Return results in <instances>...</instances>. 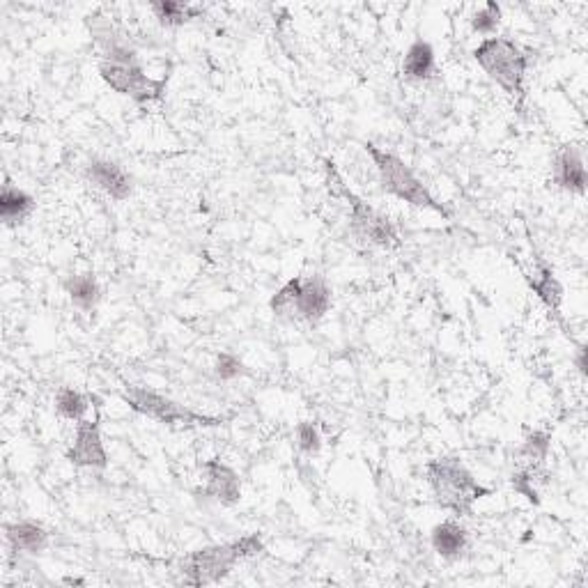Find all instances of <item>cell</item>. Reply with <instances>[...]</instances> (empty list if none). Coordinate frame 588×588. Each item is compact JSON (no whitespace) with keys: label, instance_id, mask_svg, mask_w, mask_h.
Returning <instances> with one entry per match:
<instances>
[{"label":"cell","instance_id":"6da1fadb","mask_svg":"<svg viewBox=\"0 0 588 588\" xmlns=\"http://www.w3.org/2000/svg\"><path fill=\"white\" fill-rule=\"evenodd\" d=\"M425 481L430 485L435 504L458 517L474 515L478 501L492 494L490 487L478 481L455 455H441L425 464Z\"/></svg>","mask_w":588,"mask_h":588},{"label":"cell","instance_id":"7a4b0ae2","mask_svg":"<svg viewBox=\"0 0 588 588\" xmlns=\"http://www.w3.org/2000/svg\"><path fill=\"white\" fill-rule=\"evenodd\" d=\"M260 552H265V543H262L258 533H249V536L232 540V543L193 549L191 554L180 559L177 570H180L184 584L212 586L223 582L239 561L249 559V556H255Z\"/></svg>","mask_w":588,"mask_h":588},{"label":"cell","instance_id":"3957f363","mask_svg":"<svg viewBox=\"0 0 588 588\" xmlns=\"http://www.w3.org/2000/svg\"><path fill=\"white\" fill-rule=\"evenodd\" d=\"M474 60L478 67L490 76V79L506 92L508 97H513L517 102V108H522L526 99V69H529V56L508 37H485V40L476 46Z\"/></svg>","mask_w":588,"mask_h":588},{"label":"cell","instance_id":"277c9868","mask_svg":"<svg viewBox=\"0 0 588 588\" xmlns=\"http://www.w3.org/2000/svg\"><path fill=\"white\" fill-rule=\"evenodd\" d=\"M363 150L373 159L379 182H382V189L386 193H391L393 198L402 200V203L419 207V210H430L444 216V219H451V212L432 196L430 189L425 187L419 177H416L414 170L409 168L398 154L382 150V147H377L375 143H363Z\"/></svg>","mask_w":588,"mask_h":588},{"label":"cell","instance_id":"5b68a950","mask_svg":"<svg viewBox=\"0 0 588 588\" xmlns=\"http://www.w3.org/2000/svg\"><path fill=\"white\" fill-rule=\"evenodd\" d=\"M324 170H327L329 189H334L336 196H340L347 203L352 235L370 246H377V249H398L402 242L396 226H393L384 214H379L375 207H370L366 200L359 198L357 193L347 189V184L336 170L334 161L324 159Z\"/></svg>","mask_w":588,"mask_h":588},{"label":"cell","instance_id":"8992f818","mask_svg":"<svg viewBox=\"0 0 588 588\" xmlns=\"http://www.w3.org/2000/svg\"><path fill=\"white\" fill-rule=\"evenodd\" d=\"M120 398L131 412L147 416V419H154L164 425H180V428H219V425L226 423V419H219V416L193 412V409L180 405L177 400L161 396V393L145 389V386L127 384L125 391L120 393Z\"/></svg>","mask_w":588,"mask_h":588},{"label":"cell","instance_id":"52a82bcc","mask_svg":"<svg viewBox=\"0 0 588 588\" xmlns=\"http://www.w3.org/2000/svg\"><path fill=\"white\" fill-rule=\"evenodd\" d=\"M99 76L108 88L122 97H129L136 104L159 102L166 95L168 74L164 79H152L145 74L141 63H108L99 60Z\"/></svg>","mask_w":588,"mask_h":588},{"label":"cell","instance_id":"ba28073f","mask_svg":"<svg viewBox=\"0 0 588 588\" xmlns=\"http://www.w3.org/2000/svg\"><path fill=\"white\" fill-rule=\"evenodd\" d=\"M69 464L79 469H99L104 471L108 467V453L102 441V425L99 416L95 419H83L76 423V435L69 451L65 453Z\"/></svg>","mask_w":588,"mask_h":588},{"label":"cell","instance_id":"9c48e42d","mask_svg":"<svg viewBox=\"0 0 588 588\" xmlns=\"http://www.w3.org/2000/svg\"><path fill=\"white\" fill-rule=\"evenodd\" d=\"M205 485L196 494L216 501L221 506H237L242 501V478L230 464L221 462L219 458H212L203 464Z\"/></svg>","mask_w":588,"mask_h":588},{"label":"cell","instance_id":"30bf717a","mask_svg":"<svg viewBox=\"0 0 588 588\" xmlns=\"http://www.w3.org/2000/svg\"><path fill=\"white\" fill-rule=\"evenodd\" d=\"M552 182L561 191L584 196L588 175H586L582 147L577 145L559 147V152L554 154V161H552Z\"/></svg>","mask_w":588,"mask_h":588},{"label":"cell","instance_id":"8fae6325","mask_svg":"<svg viewBox=\"0 0 588 588\" xmlns=\"http://www.w3.org/2000/svg\"><path fill=\"white\" fill-rule=\"evenodd\" d=\"M85 177H88V182L95 184L99 191H104L108 198L118 200V203L127 200L131 196V191H134V180H131V175L120 164H115V161L92 159L90 164L85 166Z\"/></svg>","mask_w":588,"mask_h":588},{"label":"cell","instance_id":"7c38bea8","mask_svg":"<svg viewBox=\"0 0 588 588\" xmlns=\"http://www.w3.org/2000/svg\"><path fill=\"white\" fill-rule=\"evenodd\" d=\"M331 308V288L324 281V276H306L301 278V288L297 297V311L294 320L301 322H320Z\"/></svg>","mask_w":588,"mask_h":588},{"label":"cell","instance_id":"4fadbf2b","mask_svg":"<svg viewBox=\"0 0 588 588\" xmlns=\"http://www.w3.org/2000/svg\"><path fill=\"white\" fill-rule=\"evenodd\" d=\"M526 283H529V288L538 294V299L543 301L545 308L549 313H552L563 329H566V324H563V317H561V304H563V285L559 278H556L554 269L547 265V262H538L536 269H533V274H524Z\"/></svg>","mask_w":588,"mask_h":588},{"label":"cell","instance_id":"5bb4252c","mask_svg":"<svg viewBox=\"0 0 588 588\" xmlns=\"http://www.w3.org/2000/svg\"><path fill=\"white\" fill-rule=\"evenodd\" d=\"M35 198L28 191L19 189L10 177H5L3 191H0V219L7 228H19L35 212Z\"/></svg>","mask_w":588,"mask_h":588},{"label":"cell","instance_id":"9a60e30c","mask_svg":"<svg viewBox=\"0 0 588 588\" xmlns=\"http://www.w3.org/2000/svg\"><path fill=\"white\" fill-rule=\"evenodd\" d=\"M5 540L12 552L42 554L44 549L49 547L51 533L46 531L40 522L21 520V522L5 524Z\"/></svg>","mask_w":588,"mask_h":588},{"label":"cell","instance_id":"2e32d148","mask_svg":"<svg viewBox=\"0 0 588 588\" xmlns=\"http://www.w3.org/2000/svg\"><path fill=\"white\" fill-rule=\"evenodd\" d=\"M430 543L432 549L446 561H455L467 552L469 547V533L460 522L446 520L432 526L430 531Z\"/></svg>","mask_w":588,"mask_h":588},{"label":"cell","instance_id":"e0dca14e","mask_svg":"<svg viewBox=\"0 0 588 588\" xmlns=\"http://www.w3.org/2000/svg\"><path fill=\"white\" fill-rule=\"evenodd\" d=\"M437 72V56L435 49H432L430 42H425L423 37L414 40L405 51V58H402V76L412 83H423L430 81Z\"/></svg>","mask_w":588,"mask_h":588},{"label":"cell","instance_id":"ac0fdd59","mask_svg":"<svg viewBox=\"0 0 588 588\" xmlns=\"http://www.w3.org/2000/svg\"><path fill=\"white\" fill-rule=\"evenodd\" d=\"M65 292L69 301L85 313L95 311L99 301H102V288H99V281L92 274L69 276L65 281Z\"/></svg>","mask_w":588,"mask_h":588},{"label":"cell","instance_id":"d6986e66","mask_svg":"<svg viewBox=\"0 0 588 588\" xmlns=\"http://www.w3.org/2000/svg\"><path fill=\"white\" fill-rule=\"evenodd\" d=\"M549 448H552V435L545 430H533L522 441L520 451H517L515 467L517 469H533V467H545L549 458Z\"/></svg>","mask_w":588,"mask_h":588},{"label":"cell","instance_id":"ffe728a7","mask_svg":"<svg viewBox=\"0 0 588 588\" xmlns=\"http://www.w3.org/2000/svg\"><path fill=\"white\" fill-rule=\"evenodd\" d=\"M150 10L154 19L166 28L184 26V23L198 19L203 14V7L180 3V0H154V3H150Z\"/></svg>","mask_w":588,"mask_h":588},{"label":"cell","instance_id":"44dd1931","mask_svg":"<svg viewBox=\"0 0 588 588\" xmlns=\"http://www.w3.org/2000/svg\"><path fill=\"white\" fill-rule=\"evenodd\" d=\"M95 398L85 396V393L72 389V386H60L56 393V412L67 421H83L88 414L90 402Z\"/></svg>","mask_w":588,"mask_h":588},{"label":"cell","instance_id":"7402d4cb","mask_svg":"<svg viewBox=\"0 0 588 588\" xmlns=\"http://www.w3.org/2000/svg\"><path fill=\"white\" fill-rule=\"evenodd\" d=\"M299 288H301V276L290 278V281L285 283L283 288L274 294L272 301H269V308H272V313L278 317V320L294 322V311H297Z\"/></svg>","mask_w":588,"mask_h":588},{"label":"cell","instance_id":"603a6c76","mask_svg":"<svg viewBox=\"0 0 588 588\" xmlns=\"http://www.w3.org/2000/svg\"><path fill=\"white\" fill-rule=\"evenodd\" d=\"M501 19H504V12H501V5L494 3V0H490V3H485L481 10L471 14V30L478 35H485V37H494V33H497L499 26H501Z\"/></svg>","mask_w":588,"mask_h":588},{"label":"cell","instance_id":"cb8c5ba5","mask_svg":"<svg viewBox=\"0 0 588 588\" xmlns=\"http://www.w3.org/2000/svg\"><path fill=\"white\" fill-rule=\"evenodd\" d=\"M297 446L299 451L308 455V458H313L322 451V435H320V428L313 421H301L297 425Z\"/></svg>","mask_w":588,"mask_h":588},{"label":"cell","instance_id":"d4e9b609","mask_svg":"<svg viewBox=\"0 0 588 588\" xmlns=\"http://www.w3.org/2000/svg\"><path fill=\"white\" fill-rule=\"evenodd\" d=\"M214 375L219 377L221 382H232V379H237V377L244 375V363L239 361L235 354L223 352V354H219V357H216Z\"/></svg>","mask_w":588,"mask_h":588},{"label":"cell","instance_id":"484cf974","mask_svg":"<svg viewBox=\"0 0 588 588\" xmlns=\"http://www.w3.org/2000/svg\"><path fill=\"white\" fill-rule=\"evenodd\" d=\"M575 363H577V368H579V373H582V377H586V347L582 343H577Z\"/></svg>","mask_w":588,"mask_h":588},{"label":"cell","instance_id":"4316f807","mask_svg":"<svg viewBox=\"0 0 588 588\" xmlns=\"http://www.w3.org/2000/svg\"><path fill=\"white\" fill-rule=\"evenodd\" d=\"M65 584H72V586H74V584H76V586H83L85 582H83V579H69V577H67V579H65Z\"/></svg>","mask_w":588,"mask_h":588}]
</instances>
